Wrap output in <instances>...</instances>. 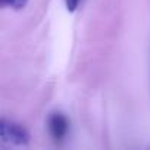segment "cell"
Wrapping results in <instances>:
<instances>
[{"instance_id":"6da1fadb","label":"cell","mask_w":150,"mask_h":150,"mask_svg":"<svg viewBox=\"0 0 150 150\" xmlns=\"http://www.w3.org/2000/svg\"><path fill=\"white\" fill-rule=\"evenodd\" d=\"M30 140V131L22 124L8 118H0V141L12 146H27Z\"/></svg>"},{"instance_id":"7a4b0ae2","label":"cell","mask_w":150,"mask_h":150,"mask_svg":"<svg viewBox=\"0 0 150 150\" xmlns=\"http://www.w3.org/2000/svg\"><path fill=\"white\" fill-rule=\"evenodd\" d=\"M47 128L53 140L62 141L69 132V121L63 113L54 112V113H50L47 119Z\"/></svg>"},{"instance_id":"3957f363","label":"cell","mask_w":150,"mask_h":150,"mask_svg":"<svg viewBox=\"0 0 150 150\" xmlns=\"http://www.w3.org/2000/svg\"><path fill=\"white\" fill-rule=\"evenodd\" d=\"M28 0H0V9H13V11H21L27 6Z\"/></svg>"},{"instance_id":"277c9868","label":"cell","mask_w":150,"mask_h":150,"mask_svg":"<svg viewBox=\"0 0 150 150\" xmlns=\"http://www.w3.org/2000/svg\"><path fill=\"white\" fill-rule=\"evenodd\" d=\"M80 3H81V0H65V6H66L68 12H71V13L78 9Z\"/></svg>"}]
</instances>
